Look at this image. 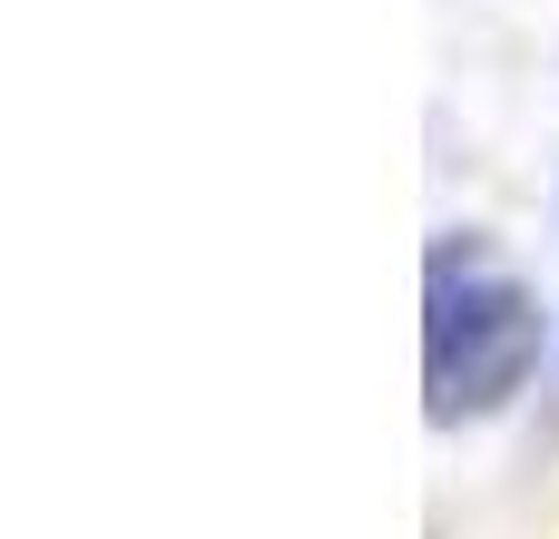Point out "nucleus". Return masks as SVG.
<instances>
[{
  "instance_id": "f257e3e1",
  "label": "nucleus",
  "mask_w": 559,
  "mask_h": 539,
  "mask_svg": "<svg viewBox=\"0 0 559 539\" xmlns=\"http://www.w3.org/2000/svg\"><path fill=\"white\" fill-rule=\"evenodd\" d=\"M540 295L481 245V236H432L423 255V412L442 432L491 422L521 403V383L540 373Z\"/></svg>"
}]
</instances>
